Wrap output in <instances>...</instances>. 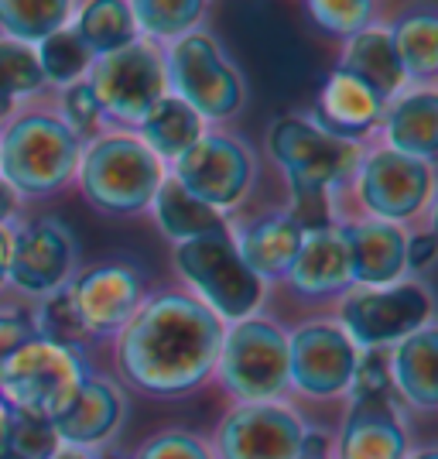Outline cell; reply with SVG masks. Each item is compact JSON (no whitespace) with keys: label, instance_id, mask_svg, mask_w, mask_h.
I'll use <instances>...</instances> for the list:
<instances>
[{"label":"cell","instance_id":"ab89813d","mask_svg":"<svg viewBox=\"0 0 438 459\" xmlns=\"http://www.w3.org/2000/svg\"><path fill=\"white\" fill-rule=\"evenodd\" d=\"M35 340V325L28 316H18V312H0V364L18 353L21 346Z\"/></svg>","mask_w":438,"mask_h":459},{"label":"cell","instance_id":"83f0119b","mask_svg":"<svg viewBox=\"0 0 438 459\" xmlns=\"http://www.w3.org/2000/svg\"><path fill=\"white\" fill-rule=\"evenodd\" d=\"M76 39L90 48V56H110L116 48H127L137 41V24H133L131 4L127 0H93L79 11L73 24Z\"/></svg>","mask_w":438,"mask_h":459},{"label":"cell","instance_id":"7402d4cb","mask_svg":"<svg viewBox=\"0 0 438 459\" xmlns=\"http://www.w3.org/2000/svg\"><path fill=\"white\" fill-rule=\"evenodd\" d=\"M302 237H305L302 227L288 212H278V216H264V220L250 223L233 244L250 274H257L261 281L264 278L278 281V278H288V268L302 247Z\"/></svg>","mask_w":438,"mask_h":459},{"label":"cell","instance_id":"836d02e7","mask_svg":"<svg viewBox=\"0 0 438 459\" xmlns=\"http://www.w3.org/2000/svg\"><path fill=\"white\" fill-rule=\"evenodd\" d=\"M31 325H35V336H39V340H48V343L65 346V350H76L79 343L90 340V329L79 319V312L65 288H62V291H52V295L41 302Z\"/></svg>","mask_w":438,"mask_h":459},{"label":"cell","instance_id":"277c9868","mask_svg":"<svg viewBox=\"0 0 438 459\" xmlns=\"http://www.w3.org/2000/svg\"><path fill=\"white\" fill-rule=\"evenodd\" d=\"M79 165V141L58 117L28 114L0 137V178L14 195H52Z\"/></svg>","mask_w":438,"mask_h":459},{"label":"cell","instance_id":"ee69618b","mask_svg":"<svg viewBox=\"0 0 438 459\" xmlns=\"http://www.w3.org/2000/svg\"><path fill=\"white\" fill-rule=\"evenodd\" d=\"M14 206H18V195H14V192H11V186L0 178V223H4V220L14 212Z\"/></svg>","mask_w":438,"mask_h":459},{"label":"cell","instance_id":"7dc6e473","mask_svg":"<svg viewBox=\"0 0 438 459\" xmlns=\"http://www.w3.org/2000/svg\"><path fill=\"white\" fill-rule=\"evenodd\" d=\"M298 459H329V456H312V453H302Z\"/></svg>","mask_w":438,"mask_h":459},{"label":"cell","instance_id":"5bb4252c","mask_svg":"<svg viewBox=\"0 0 438 459\" xmlns=\"http://www.w3.org/2000/svg\"><path fill=\"white\" fill-rule=\"evenodd\" d=\"M360 203L381 223L408 220L432 195V165L381 148L360 161Z\"/></svg>","mask_w":438,"mask_h":459},{"label":"cell","instance_id":"3957f363","mask_svg":"<svg viewBox=\"0 0 438 459\" xmlns=\"http://www.w3.org/2000/svg\"><path fill=\"white\" fill-rule=\"evenodd\" d=\"M175 264L182 278L195 288L199 302L210 308L219 323L253 319L264 299V281L240 261L236 244L227 230L185 240L175 250Z\"/></svg>","mask_w":438,"mask_h":459},{"label":"cell","instance_id":"ffe728a7","mask_svg":"<svg viewBox=\"0 0 438 459\" xmlns=\"http://www.w3.org/2000/svg\"><path fill=\"white\" fill-rule=\"evenodd\" d=\"M408 439L387 398L356 402L339 432V459H404Z\"/></svg>","mask_w":438,"mask_h":459},{"label":"cell","instance_id":"d4e9b609","mask_svg":"<svg viewBox=\"0 0 438 459\" xmlns=\"http://www.w3.org/2000/svg\"><path fill=\"white\" fill-rule=\"evenodd\" d=\"M387 141L391 152L432 165L438 152V96L432 90L400 96L387 110Z\"/></svg>","mask_w":438,"mask_h":459},{"label":"cell","instance_id":"4fadbf2b","mask_svg":"<svg viewBox=\"0 0 438 459\" xmlns=\"http://www.w3.org/2000/svg\"><path fill=\"white\" fill-rule=\"evenodd\" d=\"M305 421L278 402H244L219 429L223 459H298Z\"/></svg>","mask_w":438,"mask_h":459},{"label":"cell","instance_id":"ac0fdd59","mask_svg":"<svg viewBox=\"0 0 438 459\" xmlns=\"http://www.w3.org/2000/svg\"><path fill=\"white\" fill-rule=\"evenodd\" d=\"M124 411H127V404H124L120 387L107 377H90L79 387L76 402L52 421V429H56L62 446L90 449V446H99L114 436L124 421Z\"/></svg>","mask_w":438,"mask_h":459},{"label":"cell","instance_id":"74e56055","mask_svg":"<svg viewBox=\"0 0 438 459\" xmlns=\"http://www.w3.org/2000/svg\"><path fill=\"white\" fill-rule=\"evenodd\" d=\"M56 449H62L52 421H35V419H21L14 415L11 421V442H7V453L14 459H48Z\"/></svg>","mask_w":438,"mask_h":459},{"label":"cell","instance_id":"f1b7e54d","mask_svg":"<svg viewBox=\"0 0 438 459\" xmlns=\"http://www.w3.org/2000/svg\"><path fill=\"white\" fill-rule=\"evenodd\" d=\"M73 4L65 0H0V28L18 45H41L56 31L69 28Z\"/></svg>","mask_w":438,"mask_h":459},{"label":"cell","instance_id":"cb8c5ba5","mask_svg":"<svg viewBox=\"0 0 438 459\" xmlns=\"http://www.w3.org/2000/svg\"><path fill=\"white\" fill-rule=\"evenodd\" d=\"M339 73L360 79L381 103H387L408 82L398 62V52L391 45V31H381V28H363L360 35L349 39L343 62H339Z\"/></svg>","mask_w":438,"mask_h":459},{"label":"cell","instance_id":"8fae6325","mask_svg":"<svg viewBox=\"0 0 438 459\" xmlns=\"http://www.w3.org/2000/svg\"><path fill=\"white\" fill-rule=\"evenodd\" d=\"M172 178L212 210H233L253 182V158L227 134H202L175 161Z\"/></svg>","mask_w":438,"mask_h":459},{"label":"cell","instance_id":"d590c367","mask_svg":"<svg viewBox=\"0 0 438 459\" xmlns=\"http://www.w3.org/2000/svg\"><path fill=\"white\" fill-rule=\"evenodd\" d=\"M62 124H65V131L76 137V141L79 137L99 134V127L107 124V114H103V107H99V100L93 96L86 79L65 86V96H62Z\"/></svg>","mask_w":438,"mask_h":459},{"label":"cell","instance_id":"44dd1931","mask_svg":"<svg viewBox=\"0 0 438 459\" xmlns=\"http://www.w3.org/2000/svg\"><path fill=\"white\" fill-rule=\"evenodd\" d=\"M391 357V384L404 394V402L418 411H435L438 404V333L425 325L408 340L394 343Z\"/></svg>","mask_w":438,"mask_h":459},{"label":"cell","instance_id":"ba28073f","mask_svg":"<svg viewBox=\"0 0 438 459\" xmlns=\"http://www.w3.org/2000/svg\"><path fill=\"white\" fill-rule=\"evenodd\" d=\"M219 377L240 402H274L285 394L288 381V336L267 319H244L223 333Z\"/></svg>","mask_w":438,"mask_h":459},{"label":"cell","instance_id":"7a4b0ae2","mask_svg":"<svg viewBox=\"0 0 438 459\" xmlns=\"http://www.w3.org/2000/svg\"><path fill=\"white\" fill-rule=\"evenodd\" d=\"M90 381V367L76 350L48 340H28L0 364V398L21 419L56 421Z\"/></svg>","mask_w":438,"mask_h":459},{"label":"cell","instance_id":"4316f807","mask_svg":"<svg viewBox=\"0 0 438 459\" xmlns=\"http://www.w3.org/2000/svg\"><path fill=\"white\" fill-rule=\"evenodd\" d=\"M202 137V120L192 114L178 96H165L151 114L141 120V144L158 161H178Z\"/></svg>","mask_w":438,"mask_h":459},{"label":"cell","instance_id":"9a60e30c","mask_svg":"<svg viewBox=\"0 0 438 459\" xmlns=\"http://www.w3.org/2000/svg\"><path fill=\"white\" fill-rule=\"evenodd\" d=\"M76 268V240L65 223L39 220L14 233L7 281L28 295H52L62 291Z\"/></svg>","mask_w":438,"mask_h":459},{"label":"cell","instance_id":"8d00e7d4","mask_svg":"<svg viewBox=\"0 0 438 459\" xmlns=\"http://www.w3.org/2000/svg\"><path fill=\"white\" fill-rule=\"evenodd\" d=\"M346 391L353 394V404L387 398V391H391V357L383 350H360Z\"/></svg>","mask_w":438,"mask_h":459},{"label":"cell","instance_id":"e0dca14e","mask_svg":"<svg viewBox=\"0 0 438 459\" xmlns=\"http://www.w3.org/2000/svg\"><path fill=\"white\" fill-rule=\"evenodd\" d=\"M343 230L346 261H349V281L366 288L394 285L404 274V230L398 223H381V220H366Z\"/></svg>","mask_w":438,"mask_h":459},{"label":"cell","instance_id":"1f68e13d","mask_svg":"<svg viewBox=\"0 0 438 459\" xmlns=\"http://www.w3.org/2000/svg\"><path fill=\"white\" fill-rule=\"evenodd\" d=\"M131 14L137 31L151 39L178 41L192 35V24L202 14V4L199 0H137L131 4Z\"/></svg>","mask_w":438,"mask_h":459},{"label":"cell","instance_id":"30bf717a","mask_svg":"<svg viewBox=\"0 0 438 459\" xmlns=\"http://www.w3.org/2000/svg\"><path fill=\"white\" fill-rule=\"evenodd\" d=\"M432 323V299L415 281L360 288L343 302V333L356 350H383Z\"/></svg>","mask_w":438,"mask_h":459},{"label":"cell","instance_id":"603a6c76","mask_svg":"<svg viewBox=\"0 0 438 459\" xmlns=\"http://www.w3.org/2000/svg\"><path fill=\"white\" fill-rule=\"evenodd\" d=\"M383 114V103L363 86L360 79L346 76V73H332L329 82L319 93V127L329 134L343 137V141H356L366 134Z\"/></svg>","mask_w":438,"mask_h":459},{"label":"cell","instance_id":"52a82bcc","mask_svg":"<svg viewBox=\"0 0 438 459\" xmlns=\"http://www.w3.org/2000/svg\"><path fill=\"white\" fill-rule=\"evenodd\" d=\"M86 82L99 100L107 120H120L133 127H141V120L168 96L165 56L141 39L110 56L93 58Z\"/></svg>","mask_w":438,"mask_h":459},{"label":"cell","instance_id":"c3c4849f","mask_svg":"<svg viewBox=\"0 0 438 459\" xmlns=\"http://www.w3.org/2000/svg\"><path fill=\"white\" fill-rule=\"evenodd\" d=\"M0 459H14V456H11V453H7V456H0Z\"/></svg>","mask_w":438,"mask_h":459},{"label":"cell","instance_id":"5b68a950","mask_svg":"<svg viewBox=\"0 0 438 459\" xmlns=\"http://www.w3.org/2000/svg\"><path fill=\"white\" fill-rule=\"evenodd\" d=\"M161 178V161L137 137H96L82 154L79 175L82 195L110 216L148 210Z\"/></svg>","mask_w":438,"mask_h":459},{"label":"cell","instance_id":"9c48e42d","mask_svg":"<svg viewBox=\"0 0 438 459\" xmlns=\"http://www.w3.org/2000/svg\"><path fill=\"white\" fill-rule=\"evenodd\" d=\"M165 73L175 90L172 96H178L199 120H227L244 103L240 73L229 65L210 35H185L175 41L165 58Z\"/></svg>","mask_w":438,"mask_h":459},{"label":"cell","instance_id":"d6986e66","mask_svg":"<svg viewBox=\"0 0 438 459\" xmlns=\"http://www.w3.org/2000/svg\"><path fill=\"white\" fill-rule=\"evenodd\" d=\"M288 281L295 291L322 299V295H336L343 291L349 281V261H346L343 230L325 227L312 230L302 237V247L295 254L291 268H288Z\"/></svg>","mask_w":438,"mask_h":459},{"label":"cell","instance_id":"bcb514c9","mask_svg":"<svg viewBox=\"0 0 438 459\" xmlns=\"http://www.w3.org/2000/svg\"><path fill=\"white\" fill-rule=\"evenodd\" d=\"M411 459H438V453L435 449H421V453H415Z\"/></svg>","mask_w":438,"mask_h":459},{"label":"cell","instance_id":"f6af8a7d","mask_svg":"<svg viewBox=\"0 0 438 459\" xmlns=\"http://www.w3.org/2000/svg\"><path fill=\"white\" fill-rule=\"evenodd\" d=\"M48 459H93L86 449H73V446H62V449H56Z\"/></svg>","mask_w":438,"mask_h":459},{"label":"cell","instance_id":"4dcf8cb0","mask_svg":"<svg viewBox=\"0 0 438 459\" xmlns=\"http://www.w3.org/2000/svg\"><path fill=\"white\" fill-rule=\"evenodd\" d=\"M35 58H39L41 79L45 82H56V86L82 82V76H90V69H93V56L76 39L73 28H62L52 39L41 41L39 48H35Z\"/></svg>","mask_w":438,"mask_h":459},{"label":"cell","instance_id":"f35d334b","mask_svg":"<svg viewBox=\"0 0 438 459\" xmlns=\"http://www.w3.org/2000/svg\"><path fill=\"white\" fill-rule=\"evenodd\" d=\"M137 459H212V453L192 432H161L137 453Z\"/></svg>","mask_w":438,"mask_h":459},{"label":"cell","instance_id":"b9f144b4","mask_svg":"<svg viewBox=\"0 0 438 459\" xmlns=\"http://www.w3.org/2000/svg\"><path fill=\"white\" fill-rule=\"evenodd\" d=\"M11 247H14V233L0 223V285L7 281V268H11Z\"/></svg>","mask_w":438,"mask_h":459},{"label":"cell","instance_id":"484cf974","mask_svg":"<svg viewBox=\"0 0 438 459\" xmlns=\"http://www.w3.org/2000/svg\"><path fill=\"white\" fill-rule=\"evenodd\" d=\"M151 210L161 233L172 237L175 244H185V240H195V237L227 230L223 216L212 210V206H206V203H199L195 195H189L172 175L161 178V186H158V192H154L151 199Z\"/></svg>","mask_w":438,"mask_h":459},{"label":"cell","instance_id":"7c38bea8","mask_svg":"<svg viewBox=\"0 0 438 459\" xmlns=\"http://www.w3.org/2000/svg\"><path fill=\"white\" fill-rule=\"evenodd\" d=\"M356 357L343 325L308 323L288 336V381L312 398H336L349 387Z\"/></svg>","mask_w":438,"mask_h":459},{"label":"cell","instance_id":"e575fe53","mask_svg":"<svg viewBox=\"0 0 438 459\" xmlns=\"http://www.w3.org/2000/svg\"><path fill=\"white\" fill-rule=\"evenodd\" d=\"M308 14L329 35L353 39L370 24L374 4L370 0H315V4H308Z\"/></svg>","mask_w":438,"mask_h":459},{"label":"cell","instance_id":"d6a6232c","mask_svg":"<svg viewBox=\"0 0 438 459\" xmlns=\"http://www.w3.org/2000/svg\"><path fill=\"white\" fill-rule=\"evenodd\" d=\"M41 82L45 79H41L35 48L0 39V114H7L18 96L39 93Z\"/></svg>","mask_w":438,"mask_h":459},{"label":"cell","instance_id":"60d3db41","mask_svg":"<svg viewBox=\"0 0 438 459\" xmlns=\"http://www.w3.org/2000/svg\"><path fill=\"white\" fill-rule=\"evenodd\" d=\"M432 257H435V237H432V233H418V237H411V240L404 244V268H411V271L428 268Z\"/></svg>","mask_w":438,"mask_h":459},{"label":"cell","instance_id":"6da1fadb","mask_svg":"<svg viewBox=\"0 0 438 459\" xmlns=\"http://www.w3.org/2000/svg\"><path fill=\"white\" fill-rule=\"evenodd\" d=\"M227 325L185 291L154 295L120 333L116 367L124 381L158 398L189 394L219 360Z\"/></svg>","mask_w":438,"mask_h":459},{"label":"cell","instance_id":"f546056e","mask_svg":"<svg viewBox=\"0 0 438 459\" xmlns=\"http://www.w3.org/2000/svg\"><path fill=\"white\" fill-rule=\"evenodd\" d=\"M391 45L408 79H432L438 73V18L415 14L391 31Z\"/></svg>","mask_w":438,"mask_h":459},{"label":"cell","instance_id":"2e32d148","mask_svg":"<svg viewBox=\"0 0 438 459\" xmlns=\"http://www.w3.org/2000/svg\"><path fill=\"white\" fill-rule=\"evenodd\" d=\"M79 319L86 323L90 336L116 333L133 319V312L144 306V281L131 264H96L82 271L76 281L65 285Z\"/></svg>","mask_w":438,"mask_h":459},{"label":"cell","instance_id":"7bdbcfd3","mask_svg":"<svg viewBox=\"0 0 438 459\" xmlns=\"http://www.w3.org/2000/svg\"><path fill=\"white\" fill-rule=\"evenodd\" d=\"M11 421H14V411L7 408V402L0 398V456H7V442H11Z\"/></svg>","mask_w":438,"mask_h":459},{"label":"cell","instance_id":"8992f818","mask_svg":"<svg viewBox=\"0 0 438 459\" xmlns=\"http://www.w3.org/2000/svg\"><path fill=\"white\" fill-rule=\"evenodd\" d=\"M267 152L281 165L291 195L305 192H329L346 175L360 169L363 152L356 141L322 131L308 117H281L267 131Z\"/></svg>","mask_w":438,"mask_h":459}]
</instances>
